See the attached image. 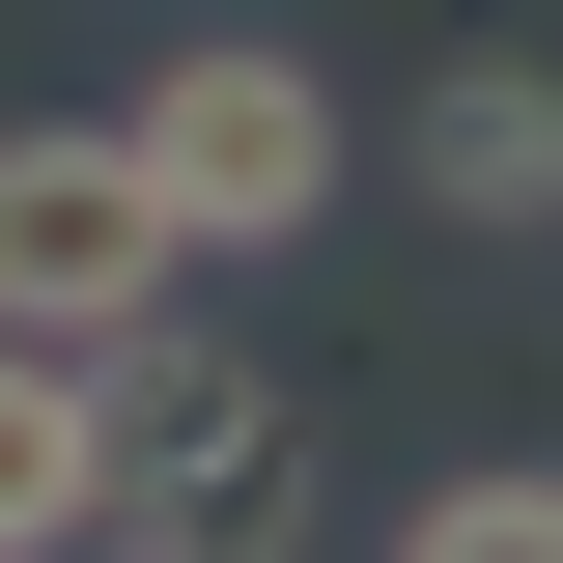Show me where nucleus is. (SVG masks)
Returning <instances> with one entry per match:
<instances>
[{"label": "nucleus", "instance_id": "nucleus-6", "mask_svg": "<svg viewBox=\"0 0 563 563\" xmlns=\"http://www.w3.org/2000/svg\"><path fill=\"white\" fill-rule=\"evenodd\" d=\"M395 563H563V479H422Z\"/></svg>", "mask_w": 563, "mask_h": 563}, {"label": "nucleus", "instance_id": "nucleus-2", "mask_svg": "<svg viewBox=\"0 0 563 563\" xmlns=\"http://www.w3.org/2000/svg\"><path fill=\"white\" fill-rule=\"evenodd\" d=\"M141 198H169V254H310V225H339V85L282 57V29H198V57H141Z\"/></svg>", "mask_w": 563, "mask_h": 563}, {"label": "nucleus", "instance_id": "nucleus-1", "mask_svg": "<svg viewBox=\"0 0 563 563\" xmlns=\"http://www.w3.org/2000/svg\"><path fill=\"white\" fill-rule=\"evenodd\" d=\"M85 422H113V507H85V563H310V395H282L254 339L141 310V339L85 366Z\"/></svg>", "mask_w": 563, "mask_h": 563}, {"label": "nucleus", "instance_id": "nucleus-3", "mask_svg": "<svg viewBox=\"0 0 563 563\" xmlns=\"http://www.w3.org/2000/svg\"><path fill=\"white\" fill-rule=\"evenodd\" d=\"M169 282H198V254H169V198H141V141H0V339L113 366Z\"/></svg>", "mask_w": 563, "mask_h": 563}, {"label": "nucleus", "instance_id": "nucleus-4", "mask_svg": "<svg viewBox=\"0 0 563 563\" xmlns=\"http://www.w3.org/2000/svg\"><path fill=\"white\" fill-rule=\"evenodd\" d=\"M422 198H451V225H563V85L536 57H451V85H422Z\"/></svg>", "mask_w": 563, "mask_h": 563}, {"label": "nucleus", "instance_id": "nucleus-5", "mask_svg": "<svg viewBox=\"0 0 563 563\" xmlns=\"http://www.w3.org/2000/svg\"><path fill=\"white\" fill-rule=\"evenodd\" d=\"M85 507H113V422H85V366H57V339H0V563H57Z\"/></svg>", "mask_w": 563, "mask_h": 563}]
</instances>
